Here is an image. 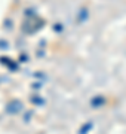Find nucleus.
I'll use <instances>...</instances> for the list:
<instances>
[{"label":"nucleus","instance_id":"nucleus-1","mask_svg":"<svg viewBox=\"0 0 126 134\" xmlns=\"http://www.w3.org/2000/svg\"><path fill=\"white\" fill-rule=\"evenodd\" d=\"M21 107H22V106H21L18 101H14V103H10V104L8 106V110H9L10 113H16V112H18Z\"/></svg>","mask_w":126,"mask_h":134}]
</instances>
